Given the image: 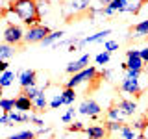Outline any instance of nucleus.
I'll return each instance as SVG.
<instances>
[{"label": "nucleus", "mask_w": 148, "mask_h": 139, "mask_svg": "<svg viewBox=\"0 0 148 139\" xmlns=\"http://www.w3.org/2000/svg\"><path fill=\"white\" fill-rule=\"evenodd\" d=\"M8 11L15 13L28 28L39 24L41 21V11L37 0H13V2H9Z\"/></svg>", "instance_id": "1"}, {"label": "nucleus", "mask_w": 148, "mask_h": 139, "mask_svg": "<svg viewBox=\"0 0 148 139\" xmlns=\"http://www.w3.org/2000/svg\"><path fill=\"white\" fill-rule=\"evenodd\" d=\"M141 74L143 71H124V78L120 82V91L122 93H128V95H133V96H141L145 87H141Z\"/></svg>", "instance_id": "2"}, {"label": "nucleus", "mask_w": 148, "mask_h": 139, "mask_svg": "<svg viewBox=\"0 0 148 139\" xmlns=\"http://www.w3.org/2000/svg\"><path fill=\"white\" fill-rule=\"evenodd\" d=\"M91 9V0H69L63 8V15L67 19V22H71L72 19L85 15Z\"/></svg>", "instance_id": "3"}, {"label": "nucleus", "mask_w": 148, "mask_h": 139, "mask_svg": "<svg viewBox=\"0 0 148 139\" xmlns=\"http://www.w3.org/2000/svg\"><path fill=\"white\" fill-rule=\"evenodd\" d=\"M96 78H98V71H96V67H87V69H83V71H80V72L72 74L71 80L65 82V87L74 89V87L82 85V83H85V82H96Z\"/></svg>", "instance_id": "4"}, {"label": "nucleus", "mask_w": 148, "mask_h": 139, "mask_svg": "<svg viewBox=\"0 0 148 139\" xmlns=\"http://www.w3.org/2000/svg\"><path fill=\"white\" fill-rule=\"evenodd\" d=\"M50 28L45 26V24H35V26H30L28 32L24 34V43L26 45H34V43H43L46 39V35L50 34Z\"/></svg>", "instance_id": "5"}, {"label": "nucleus", "mask_w": 148, "mask_h": 139, "mask_svg": "<svg viewBox=\"0 0 148 139\" xmlns=\"http://www.w3.org/2000/svg\"><path fill=\"white\" fill-rule=\"evenodd\" d=\"M4 43H8L11 46H18L24 43V32L21 30V26L8 24L6 30H4Z\"/></svg>", "instance_id": "6"}, {"label": "nucleus", "mask_w": 148, "mask_h": 139, "mask_svg": "<svg viewBox=\"0 0 148 139\" xmlns=\"http://www.w3.org/2000/svg\"><path fill=\"white\" fill-rule=\"evenodd\" d=\"M78 111H80L82 115H85V117H92V119H96L98 115L102 113V108H100V104L98 102H95L92 98H85L80 104V108H78Z\"/></svg>", "instance_id": "7"}, {"label": "nucleus", "mask_w": 148, "mask_h": 139, "mask_svg": "<svg viewBox=\"0 0 148 139\" xmlns=\"http://www.w3.org/2000/svg\"><path fill=\"white\" fill-rule=\"evenodd\" d=\"M126 69H130V71H143L145 69V61H143L141 58V50H128L126 52Z\"/></svg>", "instance_id": "8"}, {"label": "nucleus", "mask_w": 148, "mask_h": 139, "mask_svg": "<svg viewBox=\"0 0 148 139\" xmlns=\"http://www.w3.org/2000/svg\"><path fill=\"white\" fill-rule=\"evenodd\" d=\"M89 59H91V56L89 54H85V56H82L80 59H76V61H71L67 65V71L69 74H76V72H80L83 71V69H87V65H89Z\"/></svg>", "instance_id": "9"}, {"label": "nucleus", "mask_w": 148, "mask_h": 139, "mask_svg": "<svg viewBox=\"0 0 148 139\" xmlns=\"http://www.w3.org/2000/svg\"><path fill=\"white\" fill-rule=\"evenodd\" d=\"M35 78H37V72L34 69H26V71H22L18 74V83H21L22 89H26L30 85H35Z\"/></svg>", "instance_id": "10"}, {"label": "nucleus", "mask_w": 148, "mask_h": 139, "mask_svg": "<svg viewBox=\"0 0 148 139\" xmlns=\"http://www.w3.org/2000/svg\"><path fill=\"white\" fill-rule=\"evenodd\" d=\"M85 133L89 139H106L108 137V128L106 126H100V124H95V126H89L85 128Z\"/></svg>", "instance_id": "11"}, {"label": "nucleus", "mask_w": 148, "mask_h": 139, "mask_svg": "<svg viewBox=\"0 0 148 139\" xmlns=\"http://www.w3.org/2000/svg\"><path fill=\"white\" fill-rule=\"evenodd\" d=\"M34 108V102L28 98L26 95H21L15 98V111H21V113H26V111H30Z\"/></svg>", "instance_id": "12"}, {"label": "nucleus", "mask_w": 148, "mask_h": 139, "mask_svg": "<svg viewBox=\"0 0 148 139\" xmlns=\"http://www.w3.org/2000/svg\"><path fill=\"white\" fill-rule=\"evenodd\" d=\"M106 117H108V122H122V120L126 119V115H124L122 109H120L119 106L115 104V106H111V108L108 109Z\"/></svg>", "instance_id": "13"}, {"label": "nucleus", "mask_w": 148, "mask_h": 139, "mask_svg": "<svg viewBox=\"0 0 148 139\" xmlns=\"http://www.w3.org/2000/svg\"><path fill=\"white\" fill-rule=\"evenodd\" d=\"M117 106L122 109V113L126 115V117H133V115H135V111H137V104H135L133 100H128V98L119 100Z\"/></svg>", "instance_id": "14"}, {"label": "nucleus", "mask_w": 148, "mask_h": 139, "mask_svg": "<svg viewBox=\"0 0 148 139\" xmlns=\"http://www.w3.org/2000/svg\"><path fill=\"white\" fill-rule=\"evenodd\" d=\"M145 35H148V19L137 22V24L132 28V35L130 37H145Z\"/></svg>", "instance_id": "15"}, {"label": "nucleus", "mask_w": 148, "mask_h": 139, "mask_svg": "<svg viewBox=\"0 0 148 139\" xmlns=\"http://www.w3.org/2000/svg\"><path fill=\"white\" fill-rule=\"evenodd\" d=\"M65 35L63 30H56V32H50L48 35H46V39L43 41V46H52L54 43H58V41H61V37Z\"/></svg>", "instance_id": "16"}, {"label": "nucleus", "mask_w": 148, "mask_h": 139, "mask_svg": "<svg viewBox=\"0 0 148 139\" xmlns=\"http://www.w3.org/2000/svg\"><path fill=\"white\" fill-rule=\"evenodd\" d=\"M13 54H15V46L8 43H0V61H8Z\"/></svg>", "instance_id": "17"}, {"label": "nucleus", "mask_w": 148, "mask_h": 139, "mask_svg": "<svg viewBox=\"0 0 148 139\" xmlns=\"http://www.w3.org/2000/svg\"><path fill=\"white\" fill-rule=\"evenodd\" d=\"M143 8V2L141 0H126V6H124V13H133L137 15Z\"/></svg>", "instance_id": "18"}, {"label": "nucleus", "mask_w": 148, "mask_h": 139, "mask_svg": "<svg viewBox=\"0 0 148 139\" xmlns=\"http://www.w3.org/2000/svg\"><path fill=\"white\" fill-rule=\"evenodd\" d=\"M111 34V30H102L98 32V34H95V35H87V37H83V45H87V43H96V41H104V37H108Z\"/></svg>", "instance_id": "19"}, {"label": "nucleus", "mask_w": 148, "mask_h": 139, "mask_svg": "<svg viewBox=\"0 0 148 139\" xmlns=\"http://www.w3.org/2000/svg\"><path fill=\"white\" fill-rule=\"evenodd\" d=\"M41 91H45V89H41V87H37V85H30V87H26V89L22 91V95H26L28 98L34 102L37 96H39V93H41Z\"/></svg>", "instance_id": "20"}, {"label": "nucleus", "mask_w": 148, "mask_h": 139, "mask_svg": "<svg viewBox=\"0 0 148 139\" xmlns=\"http://www.w3.org/2000/svg\"><path fill=\"white\" fill-rule=\"evenodd\" d=\"M120 137L122 139H137L135 136V130H133L132 126H128V124H122V128H120Z\"/></svg>", "instance_id": "21"}, {"label": "nucleus", "mask_w": 148, "mask_h": 139, "mask_svg": "<svg viewBox=\"0 0 148 139\" xmlns=\"http://www.w3.org/2000/svg\"><path fill=\"white\" fill-rule=\"evenodd\" d=\"M46 104H48V102H46L45 91H41V93H39V96H37V98L34 100V108H35L37 111H45V108H46Z\"/></svg>", "instance_id": "22"}, {"label": "nucleus", "mask_w": 148, "mask_h": 139, "mask_svg": "<svg viewBox=\"0 0 148 139\" xmlns=\"http://www.w3.org/2000/svg\"><path fill=\"white\" fill-rule=\"evenodd\" d=\"M13 78H15V74H13L11 71H6L2 76H0V87H2V89L4 87H9L13 83Z\"/></svg>", "instance_id": "23"}, {"label": "nucleus", "mask_w": 148, "mask_h": 139, "mask_svg": "<svg viewBox=\"0 0 148 139\" xmlns=\"http://www.w3.org/2000/svg\"><path fill=\"white\" fill-rule=\"evenodd\" d=\"M61 96H63V102L65 104H72L74 102V98H76V91L74 89H69V87H65V89L61 91Z\"/></svg>", "instance_id": "24"}, {"label": "nucleus", "mask_w": 148, "mask_h": 139, "mask_svg": "<svg viewBox=\"0 0 148 139\" xmlns=\"http://www.w3.org/2000/svg\"><path fill=\"white\" fill-rule=\"evenodd\" d=\"M13 108H15V98H2L0 100V109H2L4 113L13 111Z\"/></svg>", "instance_id": "25"}, {"label": "nucleus", "mask_w": 148, "mask_h": 139, "mask_svg": "<svg viewBox=\"0 0 148 139\" xmlns=\"http://www.w3.org/2000/svg\"><path fill=\"white\" fill-rule=\"evenodd\" d=\"M108 6L113 9L115 13H124V6H126V0H109V4Z\"/></svg>", "instance_id": "26"}, {"label": "nucleus", "mask_w": 148, "mask_h": 139, "mask_svg": "<svg viewBox=\"0 0 148 139\" xmlns=\"http://www.w3.org/2000/svg\"><path fill=\"white\" fill-rule=\"evenodd\" d=\"M35 132H30V130H24V132H17V133H13L9 139H35Z\"/></svg>", "instance_id": "27"}, {"label": "nucleus", "mask_w": 148, "mask_h": 139, "mask_svg": "<svg viewBox=\"0 0 148 139\" xmlns=\"http://www.w3.org/2000/svg\"><path fill=\"white\" fill-rule=\"evenodd\" d=\"M146 122H148V117L146 115H143L141 119H137V120H133V130H139V132H143V128L146 126Z\"/></svg>", "instance_id": "28"}, {"label": "nucleus", "mask_w": 148, "mask_h": 139, "mask_svg": "<svg viewBox=\"0 0 148 139\" xmlns=\"http://www.w3.org/2000/svg\"><path fill=\"white\" fill-rule=\"evenodd\" d=\"M109 56H111V54H109V52H106V50H104V52H100V54L95 58L96 65H106V63L109 61Z\"/></svg>", "instance_id": "29"}, {"label": "nucleus", "mask_w": 148, "mask_h": 139, "mask_svg": "<svg viewBox=\"0 0 148 139\" xmlns=\"http://www.w3.org/2000/svg\"><path fill=\"white\" fill-rule=\"evenodd\" d=\"M65 102H63V96H61V93H58V95L52 98V102H50V108L56 109V108H59V106H63Z\"/></svg>", "instance_id": "30"}, {"label": "nucleus", "mask_w": 148, "mask_h": 139, "mask_svg": "<svg viewBox=\"0 0 148 139\" xmlns=\"http://www.w3.org/2000/svg\"><path fill=\"white\" fill-rule=\"evenodd\" d=\"M119 48V43H117V41H106V45H104V50H106V52H113V50H117Z\"/></svg>", "instance_id": "31"}, {"label": "nucleus", "mask_w": 148, "mask_h": 139, "mask_svg": "<svg viewBox=\"0 0 148 139\" xmlns=\"http://www.w3.org/2000/svg\"><path fill=\"white\" fill-rule=\"evenodd\" d=\"M69 132H85V128H83V122H71V126H69Z\"/></svg>", "instance_id": "32"}, {"label": "nucleus", "mask_w": 148, "mask_h": 139, "mask_svg": "<svg viewBox=\"0 0 148 139\" xmlns=\"http://www.w3.org/2000/svg\"><path fill=\"white\" fill-rule=\"evenodd\" d=\"M74 113H76V109H74V108H69V111H67V113H65L63 117H61V120H63V122H72Z\"/></svg>", "instance_id": "33"}, {"label": "nucleus", "mask_w": 148, "mask_h": 139, "mask_svg": "<svg viewBox=\"0 0 148 139\" xmlns=\"http://www.w3.org/2000/svg\"><path fill=\"white\" fill-rule=\"evenodd\" d=\"M106 128H108V132H120L122 122H108V124H106Z\"/></svg>", "instance_id": "34"}, {"label": "nucleus", "mask_w": 148, "mask_h": 139, "mask_svg": "<svg viewBox=\"0 0 148 139\" xmlns=\"http://www.w3.org/2000/svg\"><path fill=\"white\" fill-rule=\"evenodd\" d=\"M0 124H4V126H13V122H11V119H9L8 113H4L2 117H0Z\"/></svg>", "instance_id": "35"}, {"label": "nucleus", "mask_w": 148, "mask_h": 139, "mask_svg": "<svg viewBox=\"0 0 148 139\" xmlns=\"http://www.w3.org/2000/svg\"><path fill=\"white\" fill-rule=\"evenodd\" d=\"M30 122H34V124H37V126H43V119H39V117H37V115H32L30 113Z\"/></svg>", "instance_id": "36"}, {"label": "nucleus", "mask_w": 148, "mask_h": 139, "mask_svg": "<svg viewBox=\"0 0 148 139\" xmlns=\"http://www.w3.org/2000/svg\"><path fill=\"white\" fill-rule=\"evenodd\" d=\"M52 132V128H48V126H39L37 128V132H35V136H43V133H50Z\"/></svg>", "instance_id": "37"}, {"label": "nucleus", "mask_w": 148, "mask_h": 139, "mask_svg": "<svg viewBox=\"0 0 148 139\" xmlns=\"http://www.w3.org/2000/svg\"><path fill=\"white\" fill-rule=\"evenodd\" d=\"M6 71H9V65H8V61H0V76H2Z\"/></svg>", "instance_id": "38"}, {"label": "nucleus", "mask_w": 148, "mask_h": 139, "mask_svg": "<svg viewBox=\"0 0 148 139\" xmlns=\"http://www.w3.org/2000/svg\"><path fill=\"white\" fill-rule=\"evenodd\" d=\"M141 58H143L145 63H148V46H145V48L141 50Z\"/></svg>", "instance_id": "39"}, {"label": "nucleus", "mask_w": 148, "mask_h": 139, "mask_svg": "<svg viewBox=\"0 0 148 139\" xmlns=\"http://www.w3.org/2000/svg\"><path fill=\"white\" fill-rule=\"evenodd\" d=\"M141 136H143V139H148V122H146V126L143 128V132H141Z\"/></svg>", "instance_id": "40"}, {"label": "nucleus", "mask_w": 148, "mask_h": 139, "mask_svg": "<svg viewBox=\"0 0 148 139\" xmlns=\"http://www.w3.org/2000/svg\"><path fill=\"white\" fill-rule=\"evenodd\" d=\"M143 71H145V74H146V78H148V63H145V69H143Z\"/></svg>", "instance_id": "41"}, {"label": "nucleus", "mask_w": 148, "mask_h": 139, "mask_svg": "<svg viewBox=\"0 0 148 139\" xmlns=\"http://www.w3.org/2000/svg\"><path fill=\"white\" fill-rule=\"evenodd\" d=\"M0 100H2V87H0Z\"/></svg>", "instance_id": "42"}, {"label": "nucleus", "mask_w": 148, "mask_h": 139, "mask_svg": "<svg viewBox=\"0 0 148 139\" xmlns=\"http://www.w3.org/2000/svg\"><path fill=\"white\" fill-rule=\"evenodd\" d=\"M61 139H71V137H69V136H63V137H61Z\"/></svg>", "instance_id": "43"}, {"label": "nucleus", "mask_w": 148, "mask_h": 139, "mask_svg": "<svg viewBox=\"0 0 148 139\" xmlns=\"http://www.w3.org/2000/svg\"><path fill=\"white\" fill-rule=\"evenodd\" d=\"M137 139H143V136H141V133H139V136H137Z\"/></svg>", "instance_id": "44"}, {"label": "nucleus", "mask_w": 148, "mask_h": 139, "mask_svg": "<svg viewBox=\"0 0 148 139\" xmlns=\"http://www.w3.org/2000/svg\"><path fill=\"white\" fill-rule=\"evenodd\" d=\"M146 117H148V104H146Z\"/></svg>", "instance_id": "45"}, {"label": "nucleus", "mask_w": 148, "mask_h": 139, "mask_svg": "<svg viewBox=\"0 0 148 139\" xmlns=\"http://www.w3.org/2000/svg\"><path fill=\"white\" fill-rule=\"evenodd\" d=\"M141 2H143V4H145V2H148V0H141Z\"/></svg>", "instance_id": "46"}]
</instances>
